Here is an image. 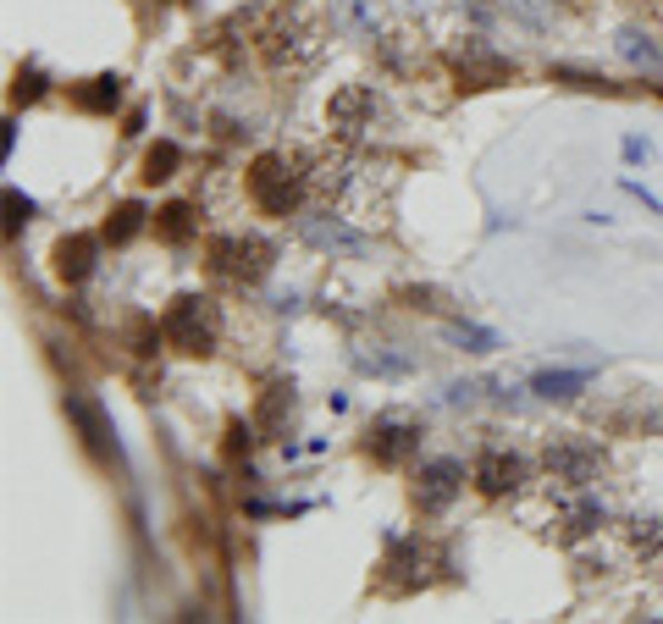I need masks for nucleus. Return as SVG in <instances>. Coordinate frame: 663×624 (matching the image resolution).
I'll return each instance as SVG.
<instances>
[{
	"instance_id": "obj_1",
	"label": "nucleus",
	"mask_w": 663,
	"mask_h": 624,
	"mask_svg": "<svg viewBox=\"0 0 663 624\" xmlns=\"http://www.w3.org/2000/svg\"><path fill=\"white\" fill-rule=\"evenodd\" d=\"M305 182H310V171H305L299 156H260L255 171H249V199L266 216H288V210H299Z\"/></svg>"
},
{
	"instance_id": "obj_2",
	"label": "nucleus",
	"mask_w": 663,
	"mask_h": 624,
	"mask_svg": "<svg viewBox=\"0 0 663 624\" xmlns=\"http://www.w3.org/2000/svg\"><path fill=\"white\" fill-rule=\"evenodd\" d=\"M210 271L227 283H260L271 271V244L255 232H227L210 244Z\"/></svg>"
},
{
	"instance_id": "obj_3",
	"label": "nucleus",
	"mask_w": 663,
	"mask_h": 624,
	"mask_svg": "<svg viewBox=\"0 0 663 624\" xmlns=\"http://www.w3.org/2000/svg\"><path fill=\"white\" fill-rule=\"evenodd\" d=\"M161 331H166V343L182 348V354H210L221 320H216V305H210V299H194V294H188V299H177V305L166 310Z\"/></svg>"
},
{
	"instance_id": "obj_4",
	"label": "nucleus",
	"mask_w": 663,
	"mask_h": 624,
	"mask_svg": "<svg viewBox=\"0 0 663 624\" xmlns=\"http://www.w3.org/2000/svg\"><path fill=\"white\" fill-rule=\"evenodd\" d=\"M471 481H476L487 497L519 492V486H525V459H519V454H503V448H482V454H476V469H471Z\"/></svg>"
},
{
	"instance_id": "obj_5",
	"label": "nucleus",
	"mask_w": 663,
	"mask_h": 624,
	"mask_svg": "<svg viewBox=\"0 0 663 624\" xmlns=\"http://www.w3.org/2000/svg\"><path fill=\"white\" fill-rule=\"evenodd\" d=\"M459 486H465V469L454 465V459H432V465L420 469V481H415V503H420L426 514H437V508L454 503Z\"/></svg>"
},
{
	"instance_id": "obj_6",
	"label": "nucleus",
	"mask_w": 663,
	"mask_h": 624,
	"mask_svg": "<svg viewBox=\"0 0 663 624\" xmlns=\"http://www.w3.org/2000/svg\"><path fill=\"white\" fill-rule=\"evenodd\" d=\"M592 465H597L592 448H575V443H553V448H547V469H558L564 486H586V481H592Z\"/></svg>"
},
{
	"instance_id": "obj_7",
	"label": "nucleus",
	"mask_w": 663,
	"mask_h": 624,
	"mask_svg": "<svg viewBox=\"0 0 663 624\" xmlns=\"http://www.w3.org/2000/svg\"><path fill=\"white\" fill-rule=\"evenodd\" d=\"M409 448H415V426L382 420V426L370 432V454H376V459H387V465H398V459H404Z\"/></svg>"
},
{
	"instance_id": "obj_8",
	"label": "nucleus",
	"mask_w": 663,
	"mask_h": 624,
	"mask_svg": "<svg viewBox=\"0 0 663 624\" xmlns=\"http://www.w3.org/2000/svg\"><path fill=\"white\" fill-rule=\"evenodd\" d=\"M56 260H61V277L83 283V277L95 271V238H67V244L56 249Z\"/></svg>"
},
{
	"instance_id": "obj_9",
	"label": "nucleus",
	"mask_w": 663,
	"mask_h": 624,
	"mask_svg": "<svg viewBox=\"0 0 663 624\" xmlns=\"http://www.w3.org/2000/svg\"><path fill=\"white\" fill-rule=\"evenodd\" d=\"M592 382V370H542L531 387L542 393V398H570V393H581Z\"/></svg>"
},
{
	"instance_id": "obj_10",
	"label": "nucleus",
	"mask_w": 663,
	"mask_h": 624,
	"mask_svg": "<svg viewBox=\"0 0 663 624\" xmlns=\"http://www.w3.org/2000/svg\"><path fill=\"white\" fill-rule=\"evenodd\" d=\"M305 232H310L316 244H327V249H359V244H365L359 232H348V227H337V221H305Z\"/></svg>"
},
{
	"instance_id": "obj_11",
	"label": "nucleus",
	"mask_w": 663,
	"mask_h": 624,
	"mask_svg": "<svg viewBox=\"0 0 663 624\" xmlns=\"http://www.w3.org/2000/svg\"><path fill=\"white\" fill-rule=\"evenodd\" d=\"M117 95H122V78H95V89L78 95V106H89V111H111Z\"/></svg>"
},
{
	"instance_id": "obj_12",
	"label": "nucleus",
	"mask_w": 663,
	"mask_h": 624,
	"mask_svg": "<svg viewBox=\"0 0 663 624\" xmlns=\"http://www.w3.org/2000/svg\"><path fill=\"white\" fill-rule=\"evenodd\" d=\"M139 227H145V210H139V205H122L117 221H106V238H111V244H128Z\"/></svg>"
},
{
	"instance_id": "obj_13",
	"label": "nucleus",
	"mask_w": 663,
	"mask_h": 624,
	"mask_svg": "<svg viewBox=\"0 0 663 624\" xmlns=\"http://www.w3.org/2000/svg\"><path fill=\"white\" fill-rule=\"evenodd\" d=\"M161 238H171V244H177V238H188V210H182V205L161 210Z\"/></svg>"
},
{
	"instance_id": "obj_14",
	"label": "nucleus",
	"mask_w": 663,
	"mask_h": 624,
	"mask_svg": "<svg viewBox=\"0 0 663 624\" xmlns=\"http://www.w3.org/2000/svg\"><path fill=\"white\" fill-rule=\"evenodd\" d=\"M454 343H471V354L497 348V337H493V331H482V326H454Z\"/></svg>"
},
{
	"instance_id": "obj_15",
	"label": "nucleus",
	"mask_w": 663,
	"mask_h": 624,
	"mask_svg": "<svg viewBox=\"0 0 663 624\" xmlns=\"http://www.w3.org/2000/svg\"><path fill=\"white\" fill-rule=\"evenodd\" d=\"M171 160H177V150H171V145H161V150H150V177H171V171H166Z\"/></svg>"
}]
</instances>
